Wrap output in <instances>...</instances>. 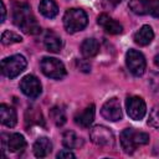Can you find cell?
<instances>
[{
    "mask_svg": "<svg viewBox=\"0 0 159 159\" xmlns=\"http://www.w3.org/2000/svg\"><path fill=\"white\" fill-rule=\"evenodd\" d=\"M0 118H1V123L10 128L14 127L17 122V116H16L15 109L7 104L0 106Z\"/></svg>",
    "mask_w": 159,
    "mask_h": 159,
    "instance_id": "17",
    "label": "cell"
},
{
    "mask_svg": "<svg viewBox=\"0 0 159 159\" xmlns=\"http://www.w3.org/2000/svg\"><path fill=\"white\" fill-rule=\"evenodd\" d=\"M56 157L58 159H62V158H75V154L71 150H61V152L57 153Z\"/></svg>",
    "mask_w": 159,
    "mask_h": 159,
    "instance_id": "27",
    "label": "cell"
},
{
    "mask_svg": "<svg viewBox=\"0 0 159 159\" xmlns=\"http://www.w3.org/2000/svg\"><path fill=\"white\" fill-rule=\"evenodd\" d=\"M154 63H155L157 67H159V53L155 55V57H154Z\"/></svg>",
    "mask_w": 159,
    "mask_h": 159,
    "instance_id": "30",
    "label": "cell"
},
{
    "mask_svg": "<svg viewBox=\"0 0 159 159\" xmlns=\"http://www.w3.org/2000/svg\"><path fill=\"white\" fill-rule=\"evenodd\" d=\"M125 63L128 70L134 75V76H142L145 71V58L143 56L142 52L137 51V50H128L125 53Z\"/></svg>",
    "mask_w": 159,
    "mask_h": 159,
    "instance_id": "8",
    "label": "cell"
},
{
    "mask_svg": "<svg viewBox=\"0 0 159 159\" xmlns=\"http://www.w3.org/2000/svg\"><path fill=\"white\" fill-rule=\"evenodd\" d=\"M122 149L127 154H132L138 147L149 143V135L144 132H137L133 128H125L119 137Z\"/></svg>",
    "mask_w": 159,
    "mask_h": 159,
    "instance_id": "2",
    "label": "cell"
},
{
    "mask_svg": "<svg viewBox=\"0 0 159 159\" xmlns=\"http://www.w3.org/2000/svg\"><path fill=\"white\" fill-rule=\"evenodd\" d=\"M30 114V118L26 117V122L30 120V124L32 123H36V124H43V120H42V114L40 111H37V108H29V111L26 112Z\"/></svg>",
    "mask_w": 159,
    "mask_h": 159,
    "instance_id": "24",
    "label": "cell"
},
{
    "mask_svg": "<svg viewBox=\"0 0 159 159\" xmlns=\"http://www.w3.org/2000/svg\"><path fill=\"white\" fill-rule=\"evenodd\" d=\"M97 22H98L99 26L103 27V30L106 32H108L111 35H119L123 31L122 25L118 21H116L114 19H112L111 16H108L107 14H101L98 16Z\"/></svg>",
    "mask_w": 159,
    "mask_h": 159,
    "instance_id": "13",
    "label": "cell"
},
{
    "mask_svg": "<svg viewBox=\"0 0 159 159\" xmlns=\"http://www.w3.org/2000/svg\"><path fill=\"white\" fill-rule=\"evenodd\" d=\"M1 12H2L1 22H4V21H5V16H6V7H5V4H4V1H1Z\"/></svg>",
    "mask_w": 159,
    "mask_h": 159,
    "instance_id": "29",
    "label": "cell"
},
{
    "mask_svg": "<svg viewBox=\"0 0 159 159\" xmlns=\"http://www.w3.org/2000/svg\"><path fill=\"white\" fill-rule=\"evenodd\" d=\"M39 9H40V12L45 17H48V19L55 17L58 12L57 4L53 0H41L40 5H39Z\"/></svg>",
    "mask_w": 159,
    "mask_h": 159,
    "instance_id": "20",
    "label": "cell"
},
{
    "mask_svg": "<svg viewBox=\"0 0 159 159\" xmlns=\"http://www.w3.org/2000/svg\"><path fill=\"white\" fill-rule=\"evenodd\" d=\"M123 0H104V4L108 6V7H114L117 6L118 4H120Z\"/></svg>",
    "mask_w": 159,
    "mask_h": 159,
    "instance_id": "28",
    "label": "cell"
},
{
    "mask_svg": "<svg viewBox=\"0 0 159 159\" xmlns=\"http://www.w3.org/2000/svg\"><path fill=\"white\" fill-rule=\"evenodd\" d=\"M148 123H149L152 127H154V128H159V106H155V107L150 111Z\"/></svg>",
    "mask_w": 159,
    "mask_h": 159,
    "instance_id": "25",
    "label": "cell"
},
{
    "mask_svg": "<svg viewBox=\"0 0 159 159\" xmlns=\"http://www.w3.org/2000/svg\"><path fill=\"white\" fill-rule=\"evenodd\" d=\"M40 68H41L42 73L50 78L61 80L66 76L65 65L55 57H43L40 62Z\"/></svg>",
    "mask_w": 159,
    "mask_h": 159,
    "instance_id": "5",
    "label": "cell"
},
{
    "mask_svg": "<svg viewBox=\"0 0 159 159\" xmlns=\"http://www.w3.org/2000/svg\"><path fill=\"white\" fill-rule=\"evenodd\" d=\"M101 114L104 119L111 120V122H117L122 119V108H120L119 99L113 97L106 101L101 108Z\"/></svg>",
    "mask_w": 159,
    "mask_h": 159,
    "instance_id": "11",
    "label": "cell"
},
{
    "mask_svg": "<svg viewBox=\"0 0 159 159\" xmlns=\"http://www.w3.org/2000/svg\"><path fill=\"white\" fill-rule=\"evenodd\" d=\"M51 150H52V143L46 137L39 138L35 142V144H34V154L37 158H45V157H47L51 153Z\"/></svg>",
    "mask_w": 159,
    "mask_h": 159,
    "instance_id": "18",
    "label": "cell"
},
{
    "mask_svg": "<svg viewBox=\"0 0 159 159\" xmlns=\"http://www.w3.org/2000/svg\"><path fill=\"white\" fill-rule=\"evenodd\" d=\"M12 21L14 24L22 30L25 34L36 35L41 31L40 25L37 24L31 7L26 2H16L12 9Z\"/></svg>",
    "mask_w": 159,
    "mask_h": 159,
    "instance_id": "1",
    "label": "cell"
},
{
    "mask_svg": "<svg viewBox=\"0 0 159 159\" xmlns=\"http://www.w3.org/2000/svg\"><path fill=\"white\" fill-rule=\"evenodd\" d=\"M2 147H4V149L7 148L11 153H16V152L22 150L26 147V140L19 133L9 134L7 139H5V135L2 134Z\"/></svg>",
    "mask_w": 159,
    "mask_h": 159,
    "instance_id": "12",
    "label": "cell"
},
{
    "mask_svg": "<svg viewBox=\"0 0 159 159\" xmlns=\"http://www.w3.org/2000/svg\"><path fill=\"white\" fill-rule=\"evenodd\" d=\"M88 17L82 9H68L63 15V25L68 32H77L87 26Z\"/></svg>",
    "mask_w": 159,
    "mask_h": 159,
    "instance_id": "3",
    "label": "cell"
},
{
    "mask_svg": "<svg viewBox=\"0 0 159 159\" xmlns=\"http://www.w3.org/2000/svg\"><path fill=\"white\" fill-rule=\"evenodd\" d=\"M154 39V32L149 25L142 26L135 34H134V42L139 46H147L149 45Z\"/></svg>",
    "mask_w": 159,
    "mask_h": 159,
    "instance_id": "15",
    "label": "cell"
},
{
    "mask_svg": "<svg viewBox=\"0 0 159 159\" xmlns=\"http://www.w3.org/2000/svg\"><path fill=\"white\" fill-rule=\"evenodd\" d=\"M94 113H96L94 104H89L82 112H80L75 116V123L82 128H88L94 119Z\"/></svg>",
    "mask_w": 159,
    "mask_h": 159,
    "instance_id": "14",
    "label": "cell"
},
{
    "mask_svg": "<svg viewBox=\"0 0 159 159\" xmlns=\"http://www.w3.org/2000/svg\"><path fill=\"white\" fill-rule=\"evenodd\" d=\"M20 89L25 96H27L30 98H37L42 92L41 83L39 81V78L34 75H26L21 80Z\"/></svg>",
    "mask_w": 159,
    "mask_h": 159,
    "instance_id": "10",
    "label": "cell"
},
{
    "mask_svg": "<svg viewBox=\"0 0 159 159\" xmlns=\"http://www.w3.org/2000/svg\"><path fill=\"white\" fill-rule=\"evenodd\" d=\"M149 86H150L153 93L159 97V72L152 75V77L149 80Z\"/></svg>",
    "mask_w": 159,
    "mask_h": 159,
    "instance_id": "26",
    "label": "cell"
},
{
    "mask_svg": "<svg viewBox=\"0 0 159 159\" xmlns=\"http://www.w3.org/2000/svg\"><path fill=\"white\" fill-rule=\"evenodd\" d=\"M89 138L91 140L99 147H108L112 148L114 145V134L112 130L104 125H94L89 130Z\"/></svg>",
    "mask_w": 159,
    "mask_h": 159,
    "instance_id": "7",
    "label": "cell"
},
{
    "mask_svg": "<svg viewBox=\"0 0 159 159\" xmlns=\"http://www.w3.org/2000/svg\"><path fill=\"white\" fill-rule=\"evenodd\" d=\"M128 6L137 15L159 17V0H130Z\"/></svg>",
    "mask_w": 159,
    "mask_h": 159,
    "instance_id": "6",
    "label": "cell"
},
{
    "mask_svg": "<svg viewBox=\"0 0 159 159\" xmlns=\"http://www.w3.org/2000/svg\"><path fill=\"white\" fill-rule=\"evenodd\" d=\"M125 107H127V113L128 116L134 119V120H140L147 113V106L143 98L138 96H132L128 97L125 101Z\"/></svg>",
    "mask_w": 159,
    "mask_h": 159,
    "instance_id": "9",
    "label": "cell"
},
{
    "mask_svg": "<svg viewBox=\"0 0 159 159\" xmlns=\"http://www.w3.org/2000/svg\"><path fill=\"white\" fill-rule=\"evenodd\" d=\"M81 52L86 58H91L99 52V43L96 39H86L81 45Z\"/></svg>",
    "mask_w": 159,
    "mask_h": 159,
    "instance_id": "19",
    "label": "cell"
},
{
    "mask_svg": "<svg viewBox=\"0 0 159 159\" xmlns=\"http://www.w3.org/2000/svg\"><path fill=\"white\" fill-rule=\"evenodd\" d=\"M62 144L68 149H73L78 145V137L73 130H66L62 134Z\"/></svg>",
    "mask_w": 159,
    "mask_h": 159,
    "instance_id": "22",
    "label": "cell"
},
{
    "mask_svg": "<svg viewBox=\"0 0 159 159\" xmlns=\"http://www.w3.org/2000/svg\"><path fill=\"white\" fill-rule=\"evenodd\" d=\"M21 41H22V37L20 35H17L16 32L10 31V30H5L1 35V42L4 45H12V43H17Z\"/></svg>",
    "mask_w": 159,
    "mask_h": 159,
    "instance_id": "23",
    "label": "cell"
},
{
    "mask_svg": "<svg viewBox=\"0 0 159 159\" xmlns=\"http://www.w3.org/2000/svg\"><path fill=\"white\" fill-rule=\"evenodd\" d=\"M50 118L58 127H61V125H63L66 123V113H65V111L61 107H53V108H51L50 109Z\"/></svg>",
    "mask_w": 159,
    "mask_h": 159,
    "instance_id": "21",
    "label": "cell"
},
{
    "mask_svg": "<svg viewBox=\"0 0 159 159\" xmlns=\"http://www.w3.org/2000/svg\"><path fill=\"white\" fill-rule=\"evenodd\" d=\"M43 43H45L46 50L50 51V52H53V53L60 52L61 48H62V40H61V37H60L57 34H55L53 31H48V32L45 35Z\"/></svg>",
    "mask_w": 159,
    "mask_h": 159,
    "instance_id": "16",
    "label": "cell"
},
{
    "mask_svg": "<svg viewBox=\"0 0 159 159\" xmlns=\"http://www.w3.org/2000/svg\"><path fill=\"white\" fill-rule=\"evenodd\" d=\"M27 61L22 55H12L1 61V72L7 78H15L26 68Z\"/></svg>",
    "mask_w": 159,
    "mask_h": 159,
    "instance_id": "4",
    "label": "cell"
}]
</instances>
